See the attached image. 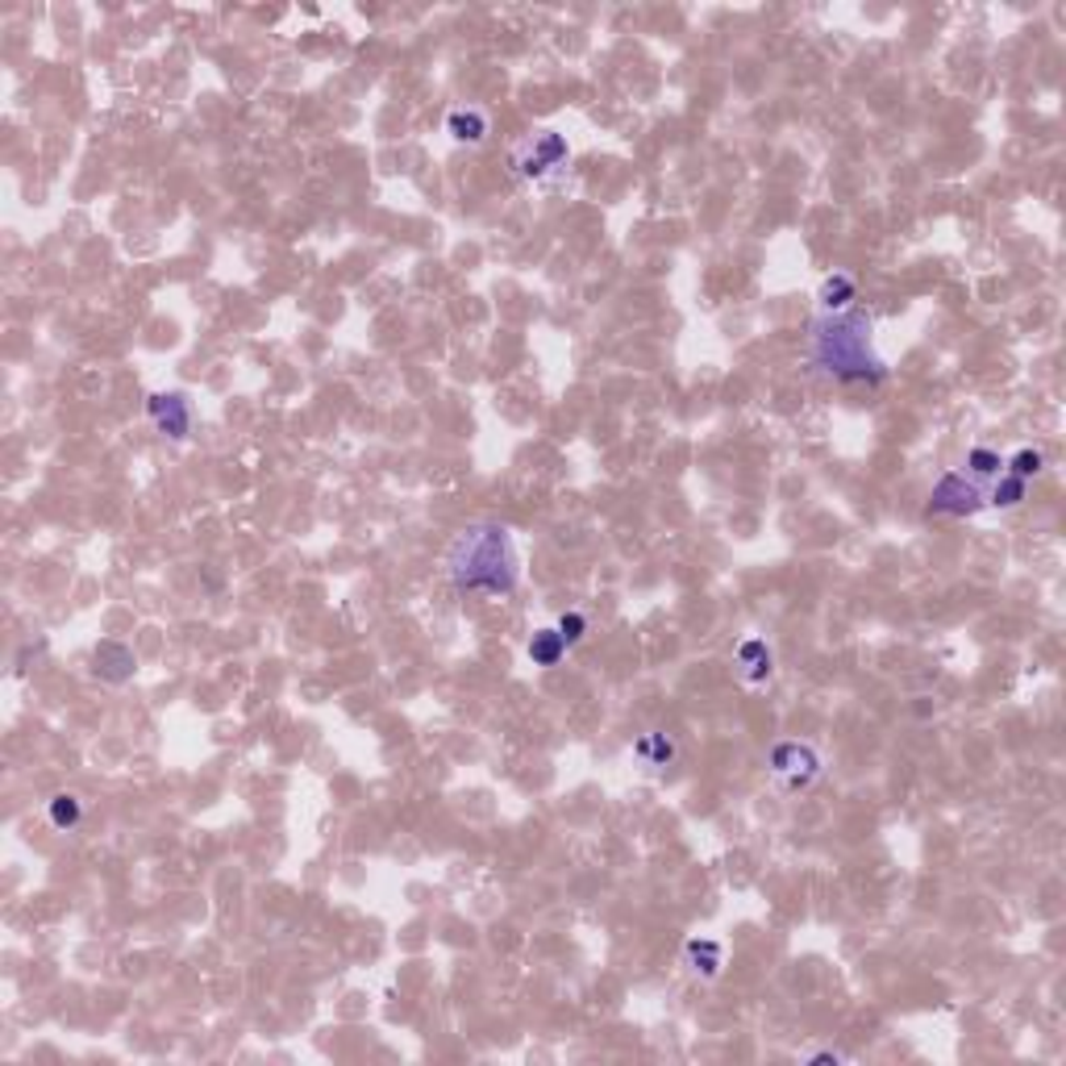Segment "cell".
Returning a JSON list of instances; mask_svg holds the SVG:
<instances>
[{"label": "cell", "mask_w": 1066, "mask_h": 1066, "mask_svg": "<svg viewBox=\"0 0 1066 1066\" xmlns=\"http://www.w3.org/2000/svg\"><path fill=\"white\" fill-rule=\"evenodd\" d=\"M446 584L459 596H488V600H508L521 584V554L513 529L501 521H471L446 546Z\"/></svg>", "instance_id": "1"}, {"label": "cell", "mask_w": 1066, "mask_h": 1066, "mask_svg": "<svg viewBox=\"0 0 1066 1066\" xmlns=\"http://www.w3.org/2000/svg\"><path fill=\"white\" fill-rule=\"evenodd\" d=\"M871 317L862 309L816 313L809 325V367L834 383H883L887 363L875 351Z\"/></svg>", "instance_id": "2"}, {"label": "cell", "mask_w": 1066, "mask_h": 1066, "mask_svg": "<svg viewBox=\"0 0 1066 1066\" xmlns=\"http://www.w3.org/2000/svg\"><path fill=\"white\" fill-rule=\"evenodd\" d=\"M566 163H571V142H566L563 134H554V129L529 134V138H521V142L513 147V154H508L513 175H517L521 184H529V188H554L559 175L566 171Z\"/></svg>", "instance_id": "3"}, {"label": "cell", "mask_w": 1066, "mask_h": 1066, "mask_svg": "<svg viewBox=\"0 0 1066 1066\" xmlns=\"http://www.w3.org/2000/svg\"><path fill=\"white\" fill-rule=\"evenodd\" d=\"M821 754L809 742H775L767 754V771L783 792H809L821 779Z\"/></svg>", "instance_id": "4"}, {"label": "cell", "mask_w": 1066, "mask_h": 1066, "mask_svg": "<svg viewBox=\"0 0 1066 1066\" xmlns=\"http://www.w3.org/2000/svg\"><path fill=\"white\" fill-rule=\"evenodd\" d=\"M987 496L979 492V483L966 480L962 471H945L933 492H929V517H975Z\"/></svg>", "instance_id": "5"}, {"label": "cell", "mask_w": 1066, "mask_h": 1066, "mask_svg": "<svg viewBox=\"0 0 1066 1066\" xmlns=\"http://www.w3.org/2000/svg\"><path fill=\"white\" fill-rule=\"evenodd\" d=\"M147 417L154 425V434H163L168 442H188L192 434V397L188 392H150L147 397Z\"/></svg>", "instance_id": "6"}, {"label": "cell", "mask_w": 1066, "mask_h": 1066, "mask_svg": "<svg viewBox=\"0 0 1066 1066\" xmlns=\"http://www.w3.org/2000/svg\"><path fill=\"white\" fill-rule=\"evenodd\" d=\"M134 670H138V658H134V650H129L126 642H113V638H105V642H96V646H92V675H96L101 684H108V688H122V684H129V679H134Z\"/></svg>", "instance_id": "7"}, {"label": "cell", "mask_w": 1066, "mask_h": 1066, "mask_svg": "<svg viewBox=\"0 0 1066 1066\" xmlns=\"http://www.w3.org/2000/svg\"><path fill=\"white\" fill-rule=\"evenodd\" d=\"M446 134H450V142H459V147H483L488 142V134H492V122H488V113L475 105H462V108H450V117H446Z\"/></svg>", "instance_id": "8"}, {"label": "cell", "mask_w": 1066, "mask_h": 1066, "mask_svg": "<svg viewBox=\"0 0 1066 1066\" xmlns=\"http://www.w3.org/2000/svg\"><path fill=\"white\" fill-rule=\"evenodd\" d=\"M684 966H688L696 979H721V971H725V950H721V941L712 938H688L684 941Z\"/></svg>", "instance_id": "9"}, {"label": "cell", "mask_w": 1066, "mask_h": 1066, "mask_svg": "<svg viewBox=\"0 0 1066 1066\" xmlns=\"http://www.w3.org/2000/svg\"><path fill=\"white\" fill-rule=\"evenodd\" d=\"M737 675L750 684V688H758V684H767L775 675V654L771 646L763 642V638H746V642H737Z\"/></svg>", "instance_id": "10"}, {"label": "cell", "mask_w": 1066, "mask_h": 1066, "mask_svg": "<svg viewBox=\"0 0 1066 1066\" xmlns=\"http://www.w3.org/2000/svg\"><path fill=\"white\" fill-rule=\"evenodd\" d=\"M855 300H858L855 275L834 272V275H825V279H821V293H816L821 313H846V309H855Z\"/></svg>", "instance_id": "11"}, {"label": "cell", "mask_w": 1066, "mask_h": 1066, "mask_svg": "<svg viewBox=\"0 0 1066 1066\" xmlns=\"http://www.w3.org/2000/svg\"><path fill=\"white\" fill-rule=\"evenodd\" d=\"M633 758H638L642 767H650V771H663V767H670V763L679 758V746H675V737H667V733L650 730L633 742Z\"/></svg>", "instance_id": "12"}, {"label": "cell", "mask_w": 1066, "mask_h": 1066, "mask_svg": "<svg viewBox=\"0 0 1066 1066\" xmlns=\"http://www.w3.org/2000/svg\"><path fill=\"white\" fill-rule=\"evenodd\" d=\"M46 821L59 829V834H76L80 821H84V800L71 792H55L46 800Z\"/></svg>", "instance_id": "13"}, {"label": "cell", "mask_w": 1066, "mask_h": 1066, "mask_svg": "<svg viewBox=\"0 0 1066 1066\" xmlns=\"http://www.w3.org/2000/svg\"><path fill=\"white\" fill-rule=\"evenodd\" d=\"M525 650H529V663H534V667H559V663H563V654L571 646L563 642V633H559V629H538V633L529 638V646H525Z\"/></svg>", "instance_id": "14"}, {"label": "cell", "mask_w": 1066, "mask_h": 1066, "mask_svg": "<svg viewBox=\"0 0 1066 1066\" xmlns=\"http://www.w3.org/2000/svg\"><path fill=\"white\" fill-rule=\"evenodd\" d=\"M966 471H971V480H1000L1004 459L992 450V446H975V450L966 455Z\"/></svg>", "instance_id": "15"}, {"label": "cell", "mask_w": 1066, "mask_h": 1066, "mask_svg": "<svg viewBox=\"0 0 1066 1066\" xmlns=\"http://www.w3.org/2000/svg\"><path fill=\"white\" fill-rule=\"evenodd\" d=\"M1004 467H1008V475H1017V480L1029 483V480H1038V475L1045 471V455H1042V450H1033V446H1021V450L1004 462Z\"/></svg>", "instance_id": "16"}, {"label": "cell", "mask_w": 1066, "mask_h": 1066, "mask_svg": "<svg viewBox=\"0 0 1066 1066\" xmlns=\"http://www.w3.org/2000/svg\"><path fill=\"white\" fill-rule=\"evenodd\" d=\"M1024 488H1029V483L1017 480V475H1000V480L992 483V492H987V504H992V508H1017V504L1024 501Z\"/></svg>", "instance_id": "17"}, {"label": "cell", "mask_w": 1066, "mask_h": 1066, "mask_svg": "<svg viewBox=\"0 0 1066 1066\" xmlns=\"http://www.w3.org/2000/svg\"><path fill=\"white\" fill-rule=\"evenodd\" d=\"M554 629L563 633V642H566V646H580V642H584V638H587V617H584V612H563V617H559V626H554Z\"/></svg>", "instance_id": "18"}, {"label": "cell", "mask_w": 1066, "mask_h": 1066, "mask_svg": "<svg viewBox=\"0 0 1066 1066\" xmlns=\"http://www.w3.org/2000/svg\"><path fill=\"white\" fill-rule=\"evenodd\" d=\"M804 1058L809 1063H850V1054H841V1050H809Z\"/></svg>", "instance_id": "19"}]
</instances>
